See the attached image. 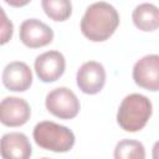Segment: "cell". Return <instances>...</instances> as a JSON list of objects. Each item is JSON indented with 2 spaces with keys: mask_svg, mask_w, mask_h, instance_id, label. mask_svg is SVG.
Here are the masks:
<instances>
[{
  "mask_svg": "<svg viewBox=\"0 0 159 159\" xmlns=\"http://www.w3.org/2000/svg\"><path fill=\"white\" fill-rule=\"evenodd\" d=\"M132 20L137 29L152 32L159 26V10L154 4L143 2L134 7L132 12Z\"/></svg>",
  "mask_w": 159,
  "mask_h": 159,
  "instance_id": "obj_12",
  "label": "cell"
},
{
  "mask_svg": "<svg viewBox=\"0 0 159 159\" xmlns=\"http://www.w3.org/2000/svg\"><path fill=\"white\" fill-rule=\"evenodd\" d=\"M46 109L60 119H72L81 109L80 99L67 87H57L50 91L45 99Z\"/></svg>",
  "mask_w": 159,
  "mask_h": 159,
  "instance_id": "obj_4",
  "label": "cell"
},
{
  "mask_svg": "<svg viewBox=\"0 0 159 159\" xmlns=\"http://www.w3.org/2000/svg\"><path fill=\"white\" fill-rule=\"evenodd\" d=\"M76 82L78 88L86 94H96L106 84V70L97 61L84 62L77 71Z\"/></svg>",
  "mask_w": 159,
  "mask_h": 159,
  "instance_id": "obj_8",
  "label": "cell"
},
{
  "mask_svg": "<svg viewBox=\"0 0 159 159\" xmlns=\"http://www.w3.org/2000/svg\"><path fill=\"white\" fill-rule=\"evenodd\" d=\"M34 67L40 81L50 83L57 81L63 75L66 68V60L60 51H46L36 57Z\"/></svg>",
  "mask_w": 159,
  "mask_h": 159,
  "instance_id": "obj_7",
  "label": "cell"
},
{
  "mask_svg": "<svg viewBox=\"0 0 159 159\" xmlns=\"http://www.w3.org/2000/svg\"><path fill=\"white\" fill-rule=\"evenodd\" d=\"M31 117L30 104L20 97H5L0 102V123L6 127H21Z\"/></svg>",
  "mask_w": 159,
  "mask_h": 159,
  "instance_id": "obj_9",
  "label": "cell"
},
{
  "mask_svg": "<svg viewBox=\"0 0 159 159\" xmlns=\"http://www.w3.org/2000/svg\"><path fill=\"white\" fill-rule=\"evenodd\" d=\"M41 6L53 21H66L72 14V4L68 0H42Z\"/></svg>",
  "mask_w": 159,
  "mask_h": 159,
  "instance_id": "obj_14",
  "label": "cell"
},
{
  "mask_svg": "<svg viewBox=\"0 0 159 159\" xmlns=\"http://www.w3.org/2000/svg\"><path fill=\"white\" fill-rule=\"evenodd\" d=\"M21 42L30 48L47 46L53 40V30L39 19H26L20 25Z\"/></svg>",
  "mask_w": 159,
  "mask_h": 159,
  "instance_id": "obj_6",
  "label": "cell"
},
{
  "mask_svg": "<svg viewBox=\"0 0 159 159\" xmlns=\"http://www.w3.org/2000/svg\"><path fill=\"white\" fill-rule=\"evenodd\" d=\"M114 159H145V148L139 140L122 139L113 152Z\"/></svg>",
  "mask_w": 159,
  "mask_h": 159,
  "instance_id": "obj_13",
  "label": "cell"
},
{
  "mask_svg": "<svg viewBox=\"0 0 159 159\" xmlns=\"http://www.w3.org/2000/svg\"><path fill=\"white\" fill-rule=\"evenodd\" d=\"M32 147L26 134L10 132L0 139V155L2 159H30Z\"/></svg>",
  "mask_w": 159,
  "mask_h": 159,
  "instance_id": "obj_11",
  "label": "cell"
},
{
  "mask_svg": "<svg viewBox=\"0 0 159 159\" xmlns=\"http://www.w3.org/2000/svg\"><path fill=\"white\" fill-rule=\"evenodd\" d=\"M35 143L46 150L55 153H66L75 145V134L66 125L51 120H42L37 123L32 132Z\"/></svg>",
  "mask_w": 159,
  "mask_h": 159,
  "instance_id": "obj_3",
  "label": "cell"
},
{
  "mask_svg": "<svg viewBox=\"0 0 159 159\" xmlns=\"http://www.w3.org/2000/svg\"><path fill=\"white\" fill-rule=\"evenodd\" d=\"M153 113L150 99L140 93H130L125 96L117 112V123L125 132H138L143 129Z\"/></svg>",
  "mask_w": 159,
  "mask_h": 159,
  "instance_id": "obj_2",
  "label": "cell"
},
{
  "mask_svg": "<svg viewBox=\"0 0 159 159\" xmlns=\"http://www.w3.org/2000/svg\"><path fill=\"white\" fill-rule=\"evenodd\" d=\"M6 2H7L9 5H11V6H24V5L29 4V1H24V2H14V1H9V0H6Z\"/></svg>",
  "mask_w": 159,
  "mask_h": 159,
  "instance_id": "obj_16",
  "label": "cell"
},
{
  "mask_svg": "<svg viewBox=\"0 0 159 159\" xmlns=\"http://www.w3.org/2000/svg\"><path fill=\"white\" fill-rule=\"evenodd\" d=\"M119 25V14L113 5L106 1L91 4L80 24L81 32L92 42H102L108 40Z\"/></svg>",
  "mask_w": 159,
  "mask_h": 159,
  "instance_id": "obj_1",
  "label": "cell"
},
{
  "mask_svg": "<svg viewBox=\"0 0 159 159\" xmlns=\"http://www.w3.org/2000/svg\"><path fill=\"white\" fill-rule=\"evenodd\" d=\"M41 159H51V158H47V157H43V158H41Z\"/></svg>",
  "mask_w": 159,
  "mask_h": 159,
  "instance_id": "obj_17",
  "label": "cell"
},
{
  "mask_svg": "<svg viewBox=\"0 0 159 159\" xmlns=\"http://www.w3.org/2000/svg\"><path fill=\"white\" fill-rule=\"evenodd\" d=\"M14 34V24L7 17L5 10L0 6V46L7 43Z\"/></svg>",
  "mask_w": 159,
  "mask_h": 159,
  "instance_id": "obj_15",
  "label": "cell"
},
{
  "mask_svg": "<svg viewBox=\"0 0 159 159\" xmlns=\"http://www.w3.org/2000/svg\"><path fill=\"white\" fill-rule=\"evenodd\" d=\"M133 80L137 86L157 92L159 89V56L145 55L133 66Z\"/></svg>",
  "mask_w": 159,
  "mask_h": 159,
  "instance_id": "obj_5",
  "label": "cell"
},
{
  "mask_svg": "<svg viewBox=\"0 0 159 159\" xmlns=\"http://www.w3.org/2000/svg\"><path fill=\"white\" fill-rule=\"evenodd\" d=\"M1 81L5 88L12 92H25L32 84V72L27 63L12 61L2 71Z\"/></svg>",
  "mask_w": 159,
  "mask_h": 159,
  "instance_id": "obj_10",
  "label": "cell"
}]
</instances>
